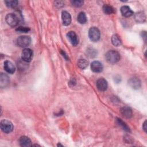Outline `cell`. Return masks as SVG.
I'll use <instances>...</instances> for the list:
<instances>
[{
  "label": "cell",
  "mask_w": 147,
  "mask_h": 147,
  "mask_svg": "<svg viewBox=\"0 0 147 147\" xmlns=\"http://www.w3.org/2000/svg\"><path fill=\"white\" fill-rule=\"evenodd\" d=\"M105 57L109 63L115 64L119 60L120 55L118 52L114 50H111L106 53Z\"/></svg>",
  "instance_id": "1"
},
{
  "label": "cell",
  "mask_w": 147,
  "mask_h": 147,
  "mask_svg": "<svg viewBox=\"0 0 147 147\" xmlns=\"http://www.w3.org/2000/svg\"><path fill=\"white\" fill-rule=\"evenodd\" d=\"M7 24L11 27L16 26L19 22L18 16L13 13H9L6 15L5 18Z\"/></svg>",
  "instance_id": "2"
},
{
  "label": "cell",
  "mask_w": 147,
  "mask_h": 147,
  "mask_svg": "<svg viewBox=\"0 0 147 147\" xmlns=\"http://www.w3.org/2000/svg\"><path fill=\"white\" fill-rule=\"evenodd\" d=\"M100 31L96 27H91L88 31V36L92 41H97L100 38Z\"/></svg>",
  "instance_id": "3"
},
{
  "label": "cell",
  "mask_w": 147,
  "mask_h": 147,
  "mask_svg": "<svg viewBox=\"0 0 147 147\" xmlns=\"http://www.w3.org/2000/svg\"><path fill=\"white\" fill-rule=\"evenodd\" d=\"M1 129L4 133H9L12 131L13 125L10 121L7 119H3L1 122Z\"/></svg>",
  "instance_id": "4"
},
{
  "label": "cell",
  "mask_w": 147,
  "mask_h": 147,
  "mask_svg": "<svg viewBox=\"0 0 147 147\" xmlns=\"http://www.w3.org/2000/svg\"><path fill=\"white\" fill-rule=\"evenodd\" d=\"M30 42L31 38L28 36H21L17 39V44L20 47H26L30 44Z\"/></svg>",
  "instance_id": "5"
},
{
  "label": "cell",
  "mask_w": 147,
  "mask_h": 147,
  "mask_svg": "<svg viewBox=\"0 0 147 147\" xmlns=\"http://www.w3.org/2000/svg\"><path fill=\"white\" fill-rule=\"evenodd\" d=\"M33 57V52L29 48L24 49L21 53L22 60L26 63L30 62Z\"/></svg>",
  "instance_id": "6"
},
{
  "label": "cell",
  "mask_w": 147,
  "mask_h": 147,
  "mask_svg": "<svg viewBox=\"0 0 147 147\" xmlns=\"http://www.w3.org/2000/svg\"><path fill=\"white\" fill-rule=\"evenodd\" d=\"M67 36L71 44L74 46H76L79 42V40L78 38V36L76 34L73 32L70 31L67 34Z\"/></svg>",
  "instance_id": "7"
},
{
  "label": "cell",
  "mask_w": 147,
  "mask_h": 147,
  "mask_svg": "<svg viewBox=\"0 0 147 147\" xmlns=\"http://www.w3.org/2000/svg\"><path fill=\"white\" fill-rule=\"evenodd\" d=\"M96 87L99 91H104L107 88V82L104 78H99L96 81Z\"/></svg>",
  "instance_id": "8"
},
{
  "label": "cell",
  "mask_w": 147,
  "mask_h": 147,
  "mask_svg": "<svg viewBox=\"0 0 147 147\" xmlns=\"http://www.w3.org/2000/svg\"><path fill=\"white\" fill-rule=\"evenodd\" d=\"M91 69L94 72H100L103 71L102 64L98 61H94L91 64Z\"/></svg>",
  "instance_id": "9"
},
{
  "label": "cell",
  "mask_w": 147,
  "mask_h": 147,
  "mask_svg": "<svg viewBox=\"0 0 147 147\" xmlns=\"http://www.w3.org/2000/svg\"><path fill=\"white\" fill-rule=\"evenodd\" d=\"M61 19L64 25L67 26L71 24V16L67 11H63L61 13Z\"/></svg>",
  "instance_id": "10"
},
{
  "label": "cell",
  "mask_w": 147,
  "mask_h": 147,
  "mask_svg": "<svg viewBox=\"0 0 147 147\" xmlns=\"http://www.w3.org/2000/svg\"><path fill=\"white\" fill-rule=\"evenodd\" d=\"M4 69L9 74H12L16 71V67L14 64L9 60H6L4 62Z\"/></svg>",
  "instance_id": "11"
},
{
  "label": "cell",
  "mask_w": 147,
  "mask_h": 147,
  "mask_svg": "<svg viewBox=\"0 0 147 147\" xmlns=\"http://www.w3.org/2000/svg\"><path fill=\"white\" fill-rule=\"evenodd\" d=\"M10 82L9 76L3 73H1L0 75V86L1 88L6 87L8 86Z\"/></svg>",
  "instance_id": "12"
},
{
  "label": "cell",
  "mask_w": 147,
  "mask_h": 147,
  "mask_svg": "<svg viewBox=\"0 0 147 147\" xmlns=\"http://www.w3.org/2000/svg\"><path fill=\"white\" fill-rule=\"evenodd\" d=\"M128 83L130 86L134 89H138L141 87V82L140 80L136 78H130Z\"/></svg>",
  "instance_id": "13"
},
{
  "label": "cell",
  "mask_w": 147,
  "mask_h": 147,
  "mask_svg": "<svg viewBox=\"0 0 147 147\" xmlns=\"http://www.w3.org/2000/svg\"><path fill=\"white\" fill-rule=\"evenodd\" d=\"M20 144L21 146L28 147L32 146V142L30 138L26 136H22L19 140Z\"/></svg>",
  "instance_id": "14"
},
{
  "label": "cell",
  "mask_w": 147,
  "mask_h": 147,
  "mask_svg": "<svg viewBox=\"0 0 147 147\" xmlns=\"http://www.w3.org/2000/svg\"><path fill=\"white\" fill-rule=\"evenodd\" d=\"M121 12L123 16L128 17L133 15V12L131 9L127 6H123L121 8Z\"/></svg>",
  "instance_id": "15"
},
{
  "label": "cell",
  "mask_w": 147,
  "mask_h": 147,
  "mask_svg": "<svg viewBox=\"0 0 147 147\" xmlns=\"http://www.w3.org/2000/svg\"><path fill=\"white\" fill-rule=\"evenodd\" d=\"M121 113L127 118H130L132 116V111L131 109L127 106L122 107L121 109Z\"/></svg>",
  "instance_id": "16"
},
{
  "label": "cell",
  "mask_w": 147,
  "mask_h": 147,
  "mask_svg": "<svg viewBox=\"0 0 147 147\" xmlns=\"http://www.w3.org/2000/svg\"><path fill=\"white\" fill-rule=\"evenodd\" d=\"M116 123L119 126H121L124 130L129 132L130 131V128L125 123V122H124L121 119L119 118H116L115 119Z\"/></svg>",
  "instance_id": "17"
},
{
  "label": "cell",
  "mask_w": 147,
  "mask_h": 147,
  "mask_svg": "<svg viewBox=\"0 0 147 147\" xmlns=\"http://www.w3.org/2000/svg\"><path fill=\"white\" fill-rule=\"evenodd\" d=\"M111 42H112V44L116 47L120 46L122 44L121 40L117 34H114L112 36Z\"/></svg>",
  "instance_id": "18"
},
{
  "label": "cell",
  "mask_w": 147,
  "mask_h": 147,
  "mask_svg": "<svg viewBox=\"0 0 147 147\" xmlns=\"http://www.w3.org/2000/svg\"><path fill=\"white\" fill-rule=\"evenodd\" d=\"M78 21L82 24H85L87 22V17L85 13L84 12H80L77 17Z\"/></svg>",
  "instance_id": "19"
},
{
  "label": "cell",
  "mask_w": 147,
  "mask_h": 147,
  "mask_svg": "<svg viewBox=\"0 0 147 147\" xmlns=\"http://www.w3.org/2000/svg\"><path fill=\"white\" fill-rule=\"evenodd\" d=\"M103 11L106 14H111L114 12V8L109 5H105L103 6Z\"/></svg>",
  "instance_id": "20"
},
{
  "label": "cell",
  "mask_w": 147,
  "mask_h": 147,
  "mask_svg": "<svg viewBox=\"0 0 147 147\" xmlns=\"http://www.w3.org/2000/svg\"><path fill=\"white\" fill-rule=\"evenodd\" d=\"M88 61L85 59H80L78 61V65L81 69H84L88 66Z\"/></svg>",
  "instance_id": "21"
},
{
  "label": "cell",
  "mask_w": 147,
  "mask_h": 147,
  "mask_svg": "<svg viewBox=\"0 0 147 147\" xmlns=\"http://www.w3.org/2000/svg\"><path fill=\"white\" fill-rule=\"evenodd\" d=\"M5 3H6V6L9 7H12L14 8L16 7L18 5V1L16 0H12V1H5Z\"/></svg>",
  "instance_id": "22"
},
{
  "label": "cell",
  "mask_w": 147,
  "mask_h": 147,
  "mask_svg": "<svg viewBox=\"0 0 147 147\" xmlns=\"http://www.w3.org/2000/svg\"><path fill=\"white\" fill-rule=\"evenodd\" d=\"M135 18L137 22H141L145 20V15L142 12H140V13H138L136 14Z\"/></svg>",
  "instance_id": "23"
},
{
  "label": "cell",
  "mask_w": 147,
  "mask_h": 147,
  "mask_svg": "<svg viewBox=\"0 0 147 147\" xmlns=\"http://www.w3.org/2000/svg\"><path fill=\"white\" fill-rule=\"evenodd\" d=\"M29 30H30L29 28L25 27V26H19L16 29V31L20 33H27Z\"/></svg>",
  "instance_id": "24"
},
{
  "label": "cell",
  "mask_w": 147,
  "mask_h": 147,
  "mask_svg": "<svg viewBox=\"0 0 147 147\" xmlns=\"http://www.w3.org/2000/svg\"><path fill=\"white\" fill-rule=\"evenodd\" d=\"M71 3L72 5L76 6V7H80L83 5V1L81 0H74L71 1Z\"/></svg>",
  "instance_id": "25"
},
{
  "label": "cell",
  "mask_w": 147,
  "mask_h": 147,
  "mask_svg": "<svg viewBox=\"0 0 147 147\" xmlns=\"http://www.w3.org/2000/svg\"><path fill=\"white\" fill-rule=\"evenodd\" d=\"M143 129L144 130V131L145 132H146V121H145L144 123H143V126H142Z\"/></svg>",
  "instance_id": "26"
},
{
  "label": "cell",
  "mask_w": 147,
  "mask_h": 147,
  "mask_svg": "<svg viewBox=\"0 0 147 147\" xmlns=\"http://www.w3.org/2000/svg\"><path fill=\"white\" fill-rule=\"evenodd\" d=\"M61 53H62V55H63V56L66 59H68V57H67V56L65 55V52H64L63 51H61Z\"/></svg>",
  "instance_id": "27"
}]
</instances>
